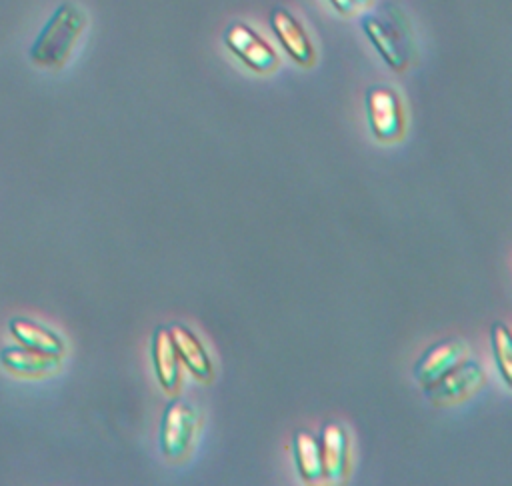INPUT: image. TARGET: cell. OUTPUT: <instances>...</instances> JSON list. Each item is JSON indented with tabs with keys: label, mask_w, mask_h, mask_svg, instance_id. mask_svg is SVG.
<instances>
[{
	"label": "cell",
	"mask_w": 512,
	"mask_h": 486,
	"mask_svg": "<svg viewBox=\"0 0 512 486\" xmlns=\"http://www.w3.org/2000/svg\"><path fill=\"white\" fill-rule=\"evenodd\" d=\"M322 472L328 482L344 480L348 472V436L340 424H326L320 434Z\"/></svg>",
	"instance_id": "9c48e42d"
},
{
	"label": "cell",
	"mask_w": 512,
	"mask_h": 486,
	"mask_svg": "<svg viewBox=\"0 0 512 486\" xmlns=\"http://www.w3.org/2000/svg\"><path fill=\"white\" fill-rule=\"evenodd\" d=\"M484 380V368L478 362L468 360L446 372L436 384L428 386L426 392L434 404H450L474 394L484 384Z\"/></svg>",
	"instance_id": "8992f818"
},
{
	"label": "cell",
	"mask_w": 512,
	"mask_h": 486,
	"mask_svg": "<svg viewBox=\"0 0 512 486\" xmlns=\"http://www.w3.org/2000/svg\"><path fill=\"white\" fill-rule=\"evenodd\" d=\"M362 28L392 70L402 72L408 66L414 56V34L404 12L394 6H382L362 18Z\"/></svg>",
	"instance_id": "6da1fadb"
},
{
	"label": "cell",
	"mask_w": 512,
	"mask_h": 486,
	"mask_svg": "<svg viewBox=\"0 0 512 486\" xmlns=\"http://www.w3.org/2000/svg\"><path fill=\"white\" fill-rule=\"evenodd\" d=\"M224 42L254 72L268 74L278 64L274 48L244 22H234L232 26H228Z\"/></svg>",
	"instance_id": "5b68a950"
},
{
	"label": "cell",
	"mask_w": 512,
	"mask_h": 486,
	"mask_svg": "<svg viewBox=\"0 0 512 486\" xmlns=\"http://www.w3.org/2000/svg\"><path fill=\"white\" fill-rule=\"evenodd\" d=\"M330 4L344 16H350L356 12V4L352 0H330Z\"/></svg>",
	"instance_id": "2e32d148"
},
{
	"label": "cell",
	"mask_w": 512,
	"mask_h": 486,
	"mask_svg": "<svg viewBox=\"0 0 512 486\" xmlns=\"http://www.w3.org/2000/svg\"><path fill=\"white\" fill-rule=\"evenodd\" d=\"M466 356V344L460 340H446L432 346L416 366V380L428 388L436 384L446 372L458 366Z\"/></svg>",
	"instance_id": "ba28073f"
},
{
	"label": "cell",
	"mask_w": 512,
	"mask_h": 486,
	"mask_svg": "<svg viewBox=\"0 0 512 486\" xmlns=\"http://www.w3.org/2000/svg\"><path fill=\"white\" fill-rule=\"evenodd\" d=\"M152 358L158 382L166 392H176L180 382V358L176 354L170 330L158 328L152 340Z\"/></svg>",
	"instance_id": "7c38bea8"
},
{
	"label": "cell",
	"mask_w": 512,
	"mask_h": 486,
	"mask_svg": "<svg viewBox=\"0 0 512 486\" xmlns=\"http://www.w3.org/2000/svg\"><path fill=\"white\" fill-rule=\"evenodd\" d=\"M492 352L506 384H510L512 382V342H510L508 328L504 324L492 326Z\"/></svg>",
	"instance_id": "9a60e30c"
},
{
	"label": "cell",
	"mask_w": 512,
	"mask_h": 486,
	"mask_svg": "<svg viewBox=\"0 0 512 486\" xmlns=\"http://www.w3.org/2000/svg\"><path fill=\"white\" fill-rule=\"evenodd\" d=\"M270 24L284 52L294 62H298L300 66H310L314 62V46L310 42V36L294 14L284 8H276L270 14Z\"/></svg>",
	"instance_id": "52a82bcc"
},
{
	"label": "cell",
	"mask_w": 512,
	"mask_h": 486,
	"mask_svg": "<svg viewBox=\"0 0 512 486\" xmlns=\"http://www.w3.org/2000/svg\"><path fill=\"white\" fill-rule=\"evenodd\" d=\"M170 338L174 342L176 354L180 362L200 380L208 382L212 378V362L200 340L182 324H174L170 328Z\"/></svg>",
	"instance_id": "30bf717a"
},
{
	"label": "cell",
	"mask_w": 512,
	"mask_h": 486,
	"mask_svg": "<svg viewBox=\"0 0 512 486\" xmlns=\"http://www.w3.org/2000/svg\"><path fill=\"white\" fill-rule=\"evenodd\" d=\"M294 458L302 480L318 482L324 478L320 440L308 430H298L294 436Z\"/></svg>",
	"instance_id": "5bb4252c"
},
{
	"label": "cell",
	"mask_w": 512,
	"mask_h": 486,
	"mask_svg": "<svg viewBox=\"0 0 512 486\" xmlns=\"http://www.w3.org/2000/svg\"><path fill=\"white\" fill-rule=\"evenodd\" d=\"M198 428V412L184 400H172L162 416L160 446L166 458L182 460L192 446Z\"/></svg>",
	"instance_id": "3957f363"
},
{
	"label": "cell",
	"mask_w": 512,
	"mask_h": 486,
	"mask_svg": "<svg viewBox=\"0 0 512 486\" xmlns=\"http://www.w3.org/2000/svg\"><path fill=\"white\" fill-rule=\"evenodd\" d=\"M10 332L12 336L32 348V350H38L42 354H48V356H60L64 352V344L60 340L58 334H54L52 330L40 326L38 322L34 320H28V318H12L10 320Z\"/></svg>",
	"instance_id": "4fadbf2b"
},
{
	"label": "cell",
	"mask_w": 512,
	"mask_h": 486,
	"mask_svg": "<svg viewBox=\"0 0 512 486\" xmlns=\"http://www.w3.org/2000/svg\"><path fill=\"white\" fill-rule=\"evenodd\" d=\"M0 362L6 370L20 376H44L58 368V358L32 350L24 344L8 346L0 352Z\"/></svg>",
	"instance_id": "8fae6325"
},
{
	"label": "cell",
	"mask_w": 512,
	"mask_h": 486,
	"mask_svg": "<svg viewBox=\"0 0 512 486\" xmlns=\"http://www.w3.org/2000/svg\"><path fill=\"white\" fill-rule=\"evenodd\" d=\"M84 26L86 16L80 8L74 4H60L30 48L32 62L38 66L60 68L68 60Z\"/></svg>",
	"instance_id": "7a4b0ae2"
},
{
	"label": "cell",
	"mask_w": 512,
	"mask_h": 486,
	"mask_svg": "<svg viewBox=\"0 0 512 486\" xmlns=\"http://www.w3.org/2000/svg\"><path fill=\"white\" fill-rule=\"evenodd\" d=\"M352 2L356 4V8H366V6H370L372 0H352Z\"/></svg>",
	"instance_id": "e0dca14e"
},
{
	"label": "cell",
	"mask_w": 512,
	"mask_h": 486,
	"mask_svg": "<svg viewBox=\"0 0 512 486\" xmlns=\"http://www.w3.org/2000/svg\"><path fill=\"white\" fill-rule=\"evenodd\" d=\"M368 122L378 140L392 142L404 132L402 100L390 86H374L366 94Z\"/></svg>",
	"instance_id": "277c9868"
}]
</instances>
